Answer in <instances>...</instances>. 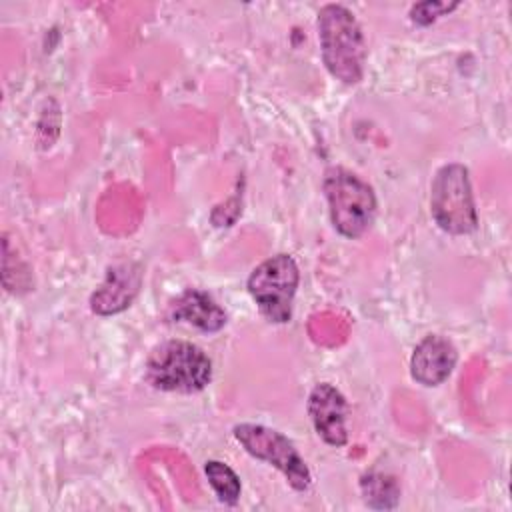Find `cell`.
Wrapping results in <instances>:
<instances>
[{
    "label": "cell",
    "mask_w": 512,
    "mask_h": 512,
    "mask_svg": "<svg viewBox=\"0 0 512 512\" xmlns=\"http://www.w3.org/2000/svg\"><path fill=\"white\" fill-rule=\"evenodd\" d=\"M430 214L438 228L452 236H464L478 228L470 172L464 164L440 166L430 184Z\"/></svg>",
    "instance_id": "obj_4"
},
{
    "label": "cell",
    "mask_w": 512,
    "mask_h": 512,
    "mask_svg": "<svg viewBox=\"0 0 512 512\" xmlns=\"http://www.w3.org/2000/svg\"><path fill=\"white\" fill-rule=\"evenodd\" d=\"M456 362L458 352L454 344L440 334H428L414 346L410 356V376L426 388L440 386L448 380Z\"/></svg>",
    "instance_id": "obj_8"
},
{
    "label": "cell",
    "mask_w": 512,
    "mask_h": 512,
    "mask_svg": "<svg viewBox=\"0 0 512 512\" xmlns=\"http://www.w3.org/2000/svg\"><path fill=\"white\" fill-rule=\"evenodd\" d=\"M362 500L372 510H392L400 502V484L394 476L370 470L360 478Z\"/></svg>",
    "instance_id": "obj_11"
},
{
    "label": "cell",
    "mask_w": 512,
    "mask_h": 512,
    "mask_svg": "<svg viewBox=\"0 0 512 512\" xmlns=\"http://www.w3.org/2000/svg\"><path fill=\"white\" fill-rule=\"evenodd\" d=\"M460 6V2H436V0H424L418 2L410 8V20L418 26H428L434 20H438L444 14H450L452 10H456Z\"/></svg>",
    "instance_id": "obj_13"
},
{
    "label": "cell",
    "mask_w": 512,
    "mask_h": 512,
    "mask_svg": "<svg viewBox=\"0 0 512 512\" xmlns=\"http://www.w3.org/2000/svg\"><path fill=\"white\" fill-rule=\"evenodd\" d=\"M232 434L250 456H254L256 460H264L280 470L294 490L306 492L310 488V468L288 436L254 422L236 424L232 428Z\"/></svg>",
    "instance_id": "obj_6"
},
{
    "label": "cell",
    "mask_w": 512,
    "mask_h": 512,
    "mask_svg": "<svg viewBox=\"0 0 512 512\" xmlns=\"http://www.w3.org/2000/svg\"><path fill=\"white\" fill-rule=\"evenodd\" d=\"M168 316L174 322L190 324L206 334L220 332L228 322L224 308L208 292L198 288H188L176 300H172Z\"/></svg>",
    "instance_id": "obj_10"
},
{
    "label": "cell",
    "mask_w": 512,
    "mask_h": 512,
    "mask_svg": "<svg viewBox=\"0 0 512 512\" xmlns=\"http://www.w3.org/2000/svg\"><path fill=\"white\" fill-rule=\"evenodd\" d=\"M346 398L330 382H318L308 396V414L316 434L330 446L348 444L346 428Z\"/></svg>",
    "instance_id": "obj_7"
},
{
    "label": "cell",
    "mask_w": 512,
    "mask_h": 512,
    "mask_svg": "<svg viewBox=\"0 0 512 512\" xmlns=\"http://www.w3.org/2000/svg\"><path fill=\"white\" fill-rule=\"evenodd\" d=\"M144 376L156 390L194 394L210 384L212 360L188 340H166L148 354Z\"/></svg>",
    "instance_id": "obj_2"
},
{
    "label": "cell",
    "mask_w": 512,
    "mask_h": 512,
    "mask_svg": "<svg viewBox=\"0 0 512 512\" xmlns=\"http://www.w3.org/2000/svg\"><path fill=\"white\" fill-rule=\"evenodd\" d=\"M322 190L332 226L338 234L354 240L372 226L376 216V194L358 174L342 166H330L324 172Z\"/></svg>",
    "instance_id": "obj_3"
},
{
    "label": "cell",
    "mask_w": 512,
    "mask_h": 512,
    "mask_svg": "<svg viewBox=\"0 0 512 512\" xmlns=\"http://www.w3.org/2000/svg\"><path fill=\"white\" fill-rule=\"evenodd\" d=\"M316 26L326 70L342 84H358L368 54L358 18L344 4H324L318 10Z\"/></svg>",
    "instance_id": "obj_1"
},
{
    "label": "cell",
    "mask_w": 512,
    "mask_h": 512,
    "mask_svg": "<svg viewBox=\"0 0 512 512\" xmlns=\"http://www.w3.org/2000/svg\"><path fill=\"white\" fill-rule=\"evenodd\" d=\"M142 286V266L136 262H122L106 272V280L92 294L90 308L100 316L116 314L128 308Z\"/></svg>",
    "instance_id": "obj_9"
},
{
    "label": "cell",
    "mask_w": 512,
    "mask_h": 512,
    "mask_svg": "<svg viewBox=\"0 0 512 512\" xmlns=\"http://www.w3.org/2000/svg\"><path fill=\"white\" fill-rule=\"evenodd\" d=\"M298 284L300 270L290 254L266 258L248 276V292L260 314L272 324L290 322Z\"/></svg>",
    "instance_id": "obj_5"
},
{
    "label": "cell",
    "mask_w": 512,
    "mask_h": 512,
    "mask_svg": "<svg viewBox=\"0 0 512 512\" xmlns=\"http://www.w3.org/2000/svg\"><path fill=\"white\" fill-rule=\"evenodd\" d=\"M204 472L222 504L234 506L240 500L242 484H240L238 474L228 464H224L220 460H208L204 464Z\"/></svg>",
    "instance_id": "obj_12"
}]
</instances>
